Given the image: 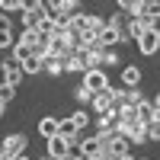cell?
<instances>
[{
    "label": "cell",
    "mask_w": 160,
    "mask_h": 160,
    "mask_svg": "<svg viewBox=\"0 0 160 160\" xmlns=\"http://www.w3.org/2000/svg\"><path fill=\"white\" fill-rule=\"evenodd\" d=\"M26 144H29L26 135H10L3 144H0V157H3V160H16V157L26 154Z\"/></svg>",
    "instance_id": "1"
},
{
    "label": "cell",
    "mask_w": 160,
    "mask_h": 160,
    "mask_svg": "<svg viewBox=\"0 0 160 160\" xmlns=\"http://www.w3.org/2000/svg\"><path fill=\"white\" fill-rule=\"evenodd\" d=\"M19 42H22V45H29V48H35L38 32H26V29H22V32H19Z\"/></svg>",
    "instance_id": "19"
},
{
    "label": "cell",
    "mask_w": 160,
    "mask_h": 160,
    "mask_svg": "<svg viewBox=\"0 0 160 160\" xmlns=\"http://www.w3.org/2000/svg\"><path fill=\"white\" fill-rule=\"evenodd\" d=\"M0 7H3V10H19L26 3H22V0H0Z\"/></svg>",
    "instance_id": "21"
},
{
    "label": "cell",
    "mask_w": 160,
    "mask_h": 160,
    "mask_svg": "<svg viewBox=\"0 0 160 160\" xmlns=\"http://www.w3.org/2000/svg\"><path fill=\"white\" fill-rule=\"evenodd\" d=\"M0 115H3V102H0Z\"/></svg>",
    "instance_id": "26"
},
{
    "label": "cell",
    "mask_w": 160,
    "mask_h": 160,
    "mask_svg": "<svg viewBox=\"0 0 160 160\" xmlns=\"http://www.w3.org/2000/svg\"><path fill=\"white\" fill-rule=\"evenodd\" d=\"M128 22H131V16H128V13H115V16L106 22V26H109V29L118 35V42H125V38H128Z\"/></svg>",
    "instance_id": "8"
},
{
    "label": "cell",
    "mask_w": 160,
    "mask_h": 160,
    "mask_svg": "<svg viewBox=\"0 0 160 160\" xmlns=\"http://www.w3.org/2000/svg\"><path fill=\"white\" fill-rule=\"evenodd\" d=\"M138 48H141V55H157V48H160V32H157V29H148L144 35H138Z\"/></svg>",
    "instance_id": "6"
},
{
    "label": "cell",
    "mask_w": 160,
    "mask_h": 160,
    "mask_svg": "<svg viewBox=\"0 0 160 160\" xmlns=\"http://www.w3.org/2000/svg\"><path fill=\"white\" fill-rule=\"evenodd\" d=\"M26 13H22V29L26 32H35L38 29V22L45 19V13H42V0L38 3H29V7H22Z\"/></svg>",
    "instance_id": "3"
},
{
    "label": "cell",
    "mask_w": 160,
    "mask_h": 160,
    "mask_svg": "<svg viewBox=\"0 0 160 160\" xmlns=\"http://www.w3.org/2000/svg\"><path fill=\"white\" fill-rule=\"evenodd\" d=\"M93 96H96V93H90V90H87L83 83L77 87V99H80V102H93Z\"/></svg>",
    "instance_id": "20"
},
{
    "label": "cell",
    "mask_w": 160,
    "mask_h": 160,
    "mask_svg": "<svg viewBox=\"0 0 160 160\" xmlns=\"http://www.w3.org/2000/svg\"><path fill=\"white\" fill-rule=\"evenodd\" d=\"M45 160H51V157H45Z\"/></svg>",
    "instance_id": "29"
},
{
    "label": "cell",
    "mask_w": 160,
    "mask_h": 160,
    "mask_svg": "<svg viewBox=\"0 0 160 160\" xmlns=\"http://www.w3.org/2000/svg\"><path fill=\"white\" fill-rule=\"evenodd\" d=\"M135 160H148V157H135Z\"/></svg>",
    "instance_id": "27"
},
{
    "label": "cell",
    "mask_w": 160,
    "mask_h": 160,
    "mask_svg": "<svg viewBox=\"0 0 160 160\" xmlns=\"http://www.w3.org/2000/svg\"><path fill=\"white\" fill-rule=\"evenodd\" d=\"M77 131H80V128H77V118H74V115H71V118H64V122H58V135H61V138H68L71 144H74V138H77Z\"/></svg>",
    "instance_id": "11"
},
{
    "label": "cell",
    "mask_w": 160,
    "mask_h": 160,
    "mask_svg": "<svg viewBox=\"0 0 160 160\" xmlns=\"http://www.w3.org/2000/svg\"><path fill=\"white\" fill-rule=\"evenodd\" d=\"M0 32H10V19L3 16V13H0Z\"/></svg>",
    "instance_id": "23"
},
{
    "label": "cell",
    "mask_w": 160,
    "mask_h": 160,
    "mask_svg": "<svg viewBox=\"0 0 160 160\" xmlns=\"http://www.w3.org/2000/svg\"><path fill=\"white\" fill-rule=\"evenodd\" d=\"M118 160H135V157H131V154H125V157H118Z\"/></svg>",
    "instance_id": "25"
},
{
    "label": "cell",
    "mask_w": 160,
    "mask_h": 160,
    "mask_svg": "<svg viewBox=\"0 0 160 160\" xmlns=\"http://www.w3.org/2000/svg\"><path fill=\"white\" fill-rule=\"evenodd\" d=\"M74 118H77V128H87V115H83V112H77Z\"/></svg>",
    "instance_id": "24"
},
{
    "label": "cell",
    "mask_w": 160,
    "mask_h": 160,
    "mask_svg": "<svg viewBox=\"0 0 160 160\" xmlns=\"http://www.w3.org/2000/svg\"><path fill=\"white\" fill-rule=\"evenodd\" d=\"M13 58L22 64L26 58H32V48H29V45H22V42H16V51H13Z\"/></svg>",
    "instance_id": "16"
},
{
    "label": "cell",
    "mask_w": 160,
    "mask_h": 160,
    "mask_svg": "<svg viewBox=\"0 0 160 160\" xmlns=\"http://www.w3.org/2000/svg\"><path fill=\"white\" fill-rule=\"evenodd\" d=\"M157 106H160V99H154V102L144 99V102L135 106V112H138V122H141V125H148V122H154V118H157Z\"/></svg>",
    "instance_id": "9"
},
{
    "label": "cell",
    "mask_w": 160,
    "mask_h": 160,
    "mask_svg": "<svg viewBox=\"0 0 160 160\" xmlns=\"http://www.w3.org/2000/svg\"><path fill=\"white\" fill-rule=\"evenodd\" d=\"M80 157H99L102 154V138L99 135H93V138H87L83 144H80V151H77Z\"/></svg>",
    "instance_id": "10"
},
{
    "label": "cell",
    "mask_w": 160,
    "mask_h": 160,
    "mask_svg": "<svg viewBox=\"0 0 160 160\" xmlns=\"http://www.w3.org/2000/svg\"><path fill=\"white\" fill-rule=\"evenodd\" d=\"M122 83H125V90H138L141 71H138V68H125V71H122Z\"/></svg>",
    "instance_id": "12"
},
{
    "label": "cell",
    "mask_w": 160,
    "mask_h": 160,
    "mask_svg": "<svg viewBox=\"0 0 160 160\" xmlns=\"http://www.w3.org/2000/svg\"><path fill=\"white\" fill-rule=\"evenodd\" d=\"M38 131H42L45 138H51V135H58V122H55V118H42V122H38Z\"/></svg>",
    "instance_id": "15"
},
{
    "label": "cell",
    "mask_w": 160,
    "mask_h": 160,
    "mask_svg": "<svg viewBox=\"0 0 160 160\" xmlns=\"http://www.w3.org/2000/svg\"><path fill=\"white\" fill-rule=\"evenodd\" d=\"M13 96H16V87H10V83H0V102L7 106Z\"/></svg>",
    "instance_id": "18"
},
{
    "label": "cell",
    "mask_w": 160,
    "mask_h": 160,
    "mask_svg": "<svg viewBox=\"0 0 160 160\" xmlns=\"http://www.w3.org/2000/svg\"><path fill=\"white\" fill-rule=\"evenodd\" d=\"M83 87L90 93H99V90L109 87V77H106V71H87L83 74Z\"/></svg>",
    "instance_id": "7"
},
{
    "label": "cell",
    "mask_w": 160,
    "mask_h": 160,
    "mask_svg": "<svg viewBox=\"0 0 160 160\" xmlns=\"http://www.w3.org/2000/svg\"><path fill=\"white\" fill-rule=\"evenodd\" d=\"M102 154L112 157V160L125 157V154H128V138H122V131H118L115 138H102Z\"/></svg>",
    "instance_id": "2"
},
{
    "label": "cell",
    "mask_w": 160,
    "mask_h": 160,
    "mask_svg": "<svg viewBox=\"0 0 160 160\" xmlns=\"http://www.w3.org/2000/svg\"><path fill=\"white\" fill-rule=\"evenodd\" d=\"M19 160H29V157H26V154H22V157H19Z\"/></svg>",
    "instance_id": "28"
},
{
    "label": "cell",
    "mask_w": 160,
    "mask_h": 160,
    "mask_svg": "<svg viewBox=\"0 0 160 160\" xmlns=\"http://www.w3.org/2000/svg\"><path fill=\"white\" fill-rule=\"evenodd\" d=\"M141 128H144V138H154V141L160 138V122H157V118L148 122V125H141Z\"/></svg>",
    "instance_id": "17"
},
{
    "label": "cell",
    "mask_w": 160,
    "mask_h": 160,
    "mask_svg": "<svg viewBox=\"0 0 160 160\" xmlns=\"http://www.w3.org/2000/svg\"><path fill=\"white\" fill-rule=\"evenodd\" d=\"M71 148H74V144H71L68 138H61V135H51V138H48V157H51V160L68 157V154H71Z\"/></svg>",
    "instance_id": "5"
},
{
    "label": "cell",
    "mask_w": 160,
    "mask_h": 160,
    "mask_svg": "<svg viewBox=\"0 0 160 160\" xmlns=\"http://www.w3.org/2000/svg\"><path fill=\"white\" fill-rule=\"evenodd\" d=\"M10 42H13V35H10V32H0V48H7Z\"/></svg>",
    "instance_id": "22"
},
{
    "label": "cell",
    "mask_w": 160,
    "mask_h": 160,
    "mask_svg": "<svg viewBox=\"0 0 160 160\" xmlns=\"http://www.w3.org/2000/svg\"><path fill=\"white\" fill-rule=\"evenodd\" d=\"M22 64L16 61V58H7L3 61V83H10V87H19L22 83Z\"/></svg>",
    "instance_id": "4"
},
{
    "label": "cell",
    "mask_w": 160,
    "mask_h": 160,
    "mask_svg": "<svg viewBox=\"0 0 160 160\" xmlns=\"http://www.w3.org/2000/svg\"><path fill=\"white\" fill-rule=\"evenodd\" d=\"M96 42H99V45H102V48H112V45H115V42H118V35H115V32H112V29H109V26H106V29H102V32H99V38H96Z\"/></svg>",
    "instance_id": "14"
},
{
    "label": "cell",
    "mask_w": 160,
    "mask_h": 160,
    "mask_svg": "<svg viewBox=\"0 0 160 160\" xmlns=\"http://www.w3.org/2000/svg\"><path fill=\"white\" fill-rule=\"evenodd\" d=\"M38 71H45V64H42V58H26L22 61V74H38Z\"/></svg>",
    "instance_id": "13"
}]
</instances>
